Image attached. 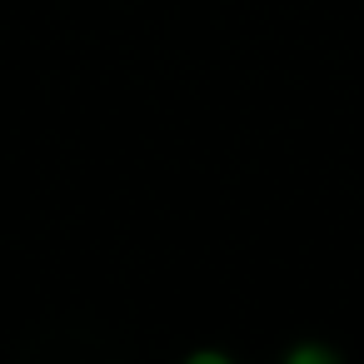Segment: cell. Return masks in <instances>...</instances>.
I'll return each mask as SVG.
<instances>
[{
	"mask_svg": "<svg viewBox=\"0 0 364 364\" xmlns=\"http://www.w3.org/2000/svg\"><path fill=\"white\" fill-rule=\"evenodd\" d=\"M284 364H339V354L324 349V344H294V349L284 354Z\"/></svg>",
	"mask_w": 364,
	"mask_h": 364,
	"instance_id": "obj_1",
	"label": "cell"
},
{
	"mask_svg": "<svg viewBox=\"0 0 364 364\" xmlns=\"http://www.w3.org/2000/svg\"><path fill=\"white\" fill-rule=\"evenodd\" d=\"M185 364H230V359H225L220 349H195V354H190Z\"/></svg>",
	"mask_w": 364,
	"mask_h": 364,
	"instance_id": "obj_2",
	"label": "cell"
}]
</instances>
